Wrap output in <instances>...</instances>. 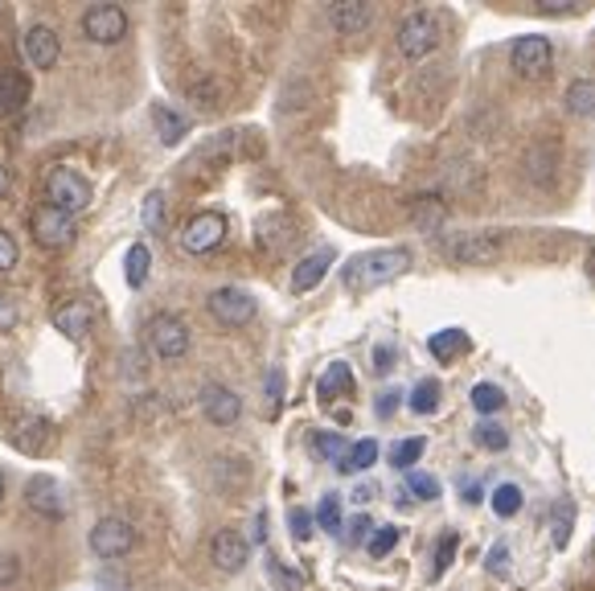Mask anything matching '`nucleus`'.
Wrapping results in <instances>:
<instances>
[{
    "label": "nucleus",
    "mask_w": 595,
    "mask_h": 591,
    "mask_svg": "<svg viewBox=\"0 0 595 591\" xmlns=\"http://www.w3.org/2000/svg\"><path fill=\"white\" fill-rule=\"evenodd\" d=\"M407 271H411L407 247H382V250H366L358 259H349L341 280L349 292H374V288L398 280V276H407Z\"/></svg>",
    "instance_id": "f257e3e1"
},
{
    "label": "nucleus",
    "mask_w": 595,
    "mask_h": 591,
    "mask_svg": "<svg viewBox=\"0 0 595 591\" xmlns=\"http://www.w3.org/2000/svg\"><path fill=\"white\" fill-rule=\"evenodd\" d=\"M394 46H398V54H403V58H411V63L427 58V54L439 46V16L427 13V9H419V13H407L403 21H398Z\"/></svg>",
    "instance_id": "f03ea898"
},
{
    "label": "nucleus",
    "mask_w": 595,
    "mask_h": 591,
    "mask_svg": "<svg viewBox=\"0 0 595 591\" xmlns=\"http://www.w3.org/2000/svg\"><path fill=\"white\" fill-rule=\"evenodd\" d=\"M91 181L82 177L79 169H66V165H58V169L46 177V202L54 205V210H63V214H82L87 205H91Z\"/></svg>",
    "instance_id": "7ed1b4c3"
},
{
    "label": "nucleus",
    "mask_w": 595,
    "mask_h": 591,
    "mask_svg": "<svg viewBox=\"0 0 595 591\" xmlns=\"http://www.w3.org/2000/svg\"><path fill=\"white\" fill-rule=\"evenodd\" d=\"M148 345H153V354L165 361H181L189 354V325L177 316V312H157V316H148Z\"/></svg>",
    "instance_id": "20e7f679"
},
{
    "label": "nucleus",
    "mask_w": 595,
    "mask_h": 591,
    "mask_svg": "<svg viewBox=\"0 0 595 591\" xmlns=\"http://www.w3.org/2000/svg\"><path fill=\"white\" fill-rule=\"evenodd\" d=\"M448 255L464 267L497 264L505 255V234L502 231H476V234H456L448 243Z\"/></svg>",
    "instance_id": "39448f33"
},
{
    "label": "nucleus",
    "mask_w": 595,
    "mask_h": 591,
    "mask_svg": "<svg viewBox=\"0 0 595 591\" xmlns=\"http://www.w3.org/2000/svg\"><path fill=\"white\" fill-rule=\"evenodd\" d=\"M177 243H181V250H189V255H210V250H218L222 243H226V219L214 214V210H202V214H193V219L181 226Z\"/></svg>",
    "instance_id": "423d86ee"
},
{
    "label": "nucleus",
    "mask_w": 595,
    "mask_h": 591,
    "mask_svg": "<svg viewBox=\"0 0 595 591\" xmlns=\"http://www.w3.org/2000/svg\"><path fill=\"white\" fill-rule=\"evenodd\" d=\"M30 231H33V238L49 250H66L75 243V234H79L75 231V219L63 214V210H54V205H37V210H33Z\"/></svg>",
    "instance_id": "0eeeda50"
},
{
    "label": "nucleus",
    "mask_w": 595,
    "mask_h": 591,
    "mask_svg": "<svg viewBox=\"0 0 595 591\" xmlns=\"http://www.w3.org/2000/svg\"><path fill=\"white\" fill-rule=\"evenodd\" d=\"M205 309H210V316H214L218 325L243 328L255 321V296L243 292V288H218V292H210Z\"/></svg>",
    "instance_id": "6e6552de"
},
{
    "label": "nucleus",
    "mask_w": 595,
    "mask_h": 591,
    "mask_svg": "<svg viewBox=\"0 0 595 591\" xmlns=\"http://www.w3.org/2000/svg\"><path fill=\"white\" fill-rule=\"evenodd\" d=\"M82 33H87V42H94V46H115V42L127 37V13L120 4H94L82 16Z\"/></svg>",
    "instance_id": "1a4fd4ad"
},
{
    "label": "nucleus",
    "mask_w": 595,
    "mask_h": 591,
    "mask_svg": "<svg viewBox=\"0 0 595 591\" xmlns=\"http://www.w3.org/2000/svg\"><path fill=\"white\" fill-rule=\"evenodd\" d=\"M132 546H136V529L124 517H103L91 529V550L99 559H124Z\"/></svg>",
    "instance_id": "9d476101"
},
{
    "label": "nucleus",
    "mask_w": 595,
    "mask_h": 591,
    "mask_svg": "<svg viewBox=\"0 0 595 591\" xmlns=\"http://www.w3.org/2000/svg\"><path fill=\"white\" fill-rule=\"evenodd\" d=\"M509 63H514L517 75L538 78V75H547L550 70L554 49H550L547 37H538V33H521V37L514 42V49H509Z\"/></svg>",
    "instance_id": "9b49d317"
},
{
    "label": "nucleus",
    "mask_w": 595,
    "mask_h": 591,
    "mask_svg": "<svg viewBox=\"0 0 595 591\" xmlns=\"http://www.w3.org/2000/svg\"><path fill=\"white\" fill-rule=\"evenodd\" d=\"M202 411L214 427H231V423H238V415H243V399H238L231 387H222V382H205Z\"/></svg>",
    "instance_id": "f8f14e48"
},
{
    "label": "nucleus",
    "mask_w": 595,
    "mask_h": 591,
    "mask_svg": "<svg viewBox=\"0 0 595 591\" xmlns=\"http://www.w3.org/2000/svg\"><path fill=\"white\" fill-rule=\"evenodd\" d=\"M247 559H251V546H247L243 534H235V529H218V534H214V543H210V562H214L218 571L235 576V571L247 567Z\"/></svg>",
    "instance_id": "ddd939ff"
},
{
    "label": "nucleus",
    "mask_w": 595,
    "mask_h": 591,
    "mask_svg": "<svg viewBox=\"0 0 595 591\" xmlns=\"http://www.w3.org/2000/svg\"><path fill=\"white\" fill-rule=\"evenodd\" d=\"M25 505L42 517H66L63 484L54 481V477H33V481L25 484Z\"/></svg>",
    "instance_id": "4468645a"
},
{
    "label": "nucleus",
    "mask_w": 595,
    "mask_h": 591,
    "mask_svg": "<svg viewBox=\"0 0 595 591\" xmlns=\"http://www.w3.org/2000/svg\"><path fill=\"white\" fill-rule=\"evenodd\" d=\"M58 54H63V42H58V33L49 30V25H33V30L25 33V58H30L33 70L58 66Z\"/></svg>",
    "instance_id": "2eb2a0df"
},
{
    "label": "nucleus",
    "mask_w": 595,
    "mask_h": 591,
    "mask_svg": "<svg viewBox=\"0 0 595 591\" xmlns=\"http://www.w3.org/2000/svg\"><path fill=\"white\" fill-rule=\"evenodd\" d=\"M329 16H333V25H337V33L358 37V33H366L374 25V4H366V0H341V4L329 9Z\"/></svg>",
    "instance_id": "dca6fc26"
},
{
    "label": "nucleus",
    "mask_w": 595,
    "mask_h": 591,
    "mask_svg": "<svg viewBox=\"0 0 595 591\" xmlns=\"http://www.w3.org/2000/svg\"><path fill=\"white\" fill-rule=\"evenodd\" d=\"M333 247H321V250H313V255H304L296 267H292V288L296 292H313L316 283L329 276V267H333Z\"/></svg>",
    "instance_id": "f3484780"
},
{
    "label": "nucleus",
    "mask_w": 595,
    "mask_h": 591,
    "mask_svg": "<svg viewBox=\"0 0 595 591\" xmlns=\"http://www.w3.org/2000/svg\"><path fill=\"white\" fill-rule=\"evenodd\" d=\"M49 439H54V423L42 420V415H30V420H21L16 423V436L13 444L21 451H30V456H37V451L46 448Z\"/></svg>",
    "instance_id": "a211bd4d"
},
{
    "label": "nucleus",
    "mask_w": 595,
    "mask_h": 591,
    "mask_svg": "<svg viewBox=\"0 0 595 591\" xmlns=\"http://www.w3.org/2000/svg\"><path fill=\"white\" fill-rule=\"evenodd\" d=\"M25 99H30V82H25V75L0 70V120L16 115V111L25 108Z\"/></svg>",
    "instance_id": "6ab92c4d"
},
{
    "label": "nucleus",
    "mask_w": 595,
    "mask_h": 591,
    "mask_svg": "<svg viewBox=\"0 0 595 591\" xmlns=\"http://www.w3.org/2000/svg\"><path fill=\"white\" fill-rule=\"evenodd\" d=\"M554 169H559L554 144H534L530 153H526V177H530L534 186H550V181H554Z\"/></svg>",
    "instance_id": "aec40b11"
},
{
    "label": "nucleus",
    "mask_w": 595,
    "mask_h": 591,
    "mask_svg": "<svg viewBox=\"0 0 595 591\" xmlns=\"http://www.w3.org/2000/svg\"><path fill=\"white\" fill-rule=\"evenodd\" d=\"M54 325H58V333L79 342L82 333L91 328V304H87V300H70L63 309H54Z\"/></svg>",
    "instance_id": "412c9836"
},
{
    "label": "nucleus",
    "mask_w": 595,
    "mask_h": 591,
    "mask_svg": "<svg viewBox=\"0 0 595 591\" xmlns=\"http://www.w3.org/2000/svg\"><path fill=\"white\" fill-rule=\"evenodd\" d=\"M427 349H431V358L439 361H456L460 354H469V333H464V328H439V333H431Z\"/></svg>",
    "instance_id": "4be33fe9"
},
{
    "label": "nucleus",
    "mask_w": 595,
    "mask_h": 591,
    "mask_svg": "<svg viewBox=\"0 0 595 591\" xmlns=\"http://www.w3.org/2000/svg\"><path fill=\"white\" fill-rule=\"evenodd\" d=\"M353 390V370L345 366V361H333L329 370L321 373V382H316V399L321 403H333L337 394H349Z\"/></svg>",
    "instance_id": "5701e85b"
},
{
    "label": "nucleus",
    "mask_w": 595,
    "mask_h": 591,
    "mask_svg": "<svg viewBox=\"0 0 595 591\" xmlns=\"http://www.w3.org/2000/svg\"><path fill=\"white\" fill-rule=\"evenodd\" d=\"M153 124H157L160 144H169V148L186 141V132H189V120L186 115H177L169 103H157V108H153Z\"/></svg>",
    "instance_id": "b1692460"
},
{
    "label": "nucleus",
    "mask_w": 595,
    "mask_h": 591,
    "mask_svg": "<svg viewBox=\"0 0 595 591\" xmlns=\"http://www.w3.org/2000/svg\"><path fill=\"white\" fill-rule=\"evenodd\" d=\"M566 111L580 115V120H592L595 115V78H575L566 87Z\"/></svg>",
    "instance_id": "393cba45"
},
{
    "label": "nucleus",
    "mask_w": 595,
    "mask_h": 591,
    "mask_svg": "<svg viewBox=\"0 0 595 591\" xmlns=\"http://www.w3.org/2000/svg\"><path fill=\"white\" fill-rule=\"evenodd\" d=\"M571 526H575V505L571 501H554V510H550V538H554V546L563 550L566 543H571Z\"/></svg>",
    "instance_id": "a878e982"
},
{
    "label": "nucleus",
    "mask_w": 595,
    "mask_h": 591,
    "mask_svg": "<svg viewBox=\"0 0 595 591\" xmlns=\"http://www.w3.org/2000/svg\"><path fill=\"white\" fill-rule=\"evenodd\" d=\"M469 399H472V411H481V415H497V411L505 406V390L493 387V382H476Z\"/></svg>",
    "instance_id": "bb28decb"
},
{
    "label": "nucleus",
    "mask_w": 595,
    "mask_h": 591,
    "mask_svg": "<svg viewBox=\"0 0 595 591\" xmlns=\"http://www.w3.org/2000/svg\"><path fill=\"white\" fill-rule=\"evenodd\" d=\"M148 267H153V255H148V247L144 243H136V247L127 250V259H124V276L132 288H141L144 280H148Z\"/></svg>",
    "instance_id": "cd10ccee"
},
{
    "label": "nucleus",
    "mask_w": 595,
    "mask_h": 591,
    "mask_svg": "<svg viewBox=\"0 0 595 591\" xmlns=\"http://www.w3.org/2000/svg\"><path fill=\"white\" fill-rule=\"evenodd\" d=\"M521 505H526V498H521L517 484H497V489H493V514L497 517H517Z\"/></svg>",
    "instance_id": "c85d7f7f"
},
{
    "label": "nucleus",
    "mask_w": 595,
    "mask_h": 591,
    "mask_svg": "<svg viewBox=\"0 0 595 591\" xmlns=\"http://www.w3.org/2000/svg\"><path fill=\"white\" fill-rule=\"evenodd\" d=\"M407 406L415 411V415H431V411L439 406V382H436V378H424L419 387L411 390Z\"/></svg>",
    "instance_id": "c756f323"
},
{
    "label": "nucleus",
    "mask_w": 595,
    "mask_h": 591,
    "mask_svg": "<svg viewBox=\"0 0 595 591\" xmlns=\"http://www.w3.org/2000/svg\"><path fill=\"white\" fill-rule=\"evenodd\" d=\"M141 222H144V231H148V234H160V231H165V193H160V189H153V193L144 198Z\"/></svg>",
    "instance_id": "7c9ffc66"
},
{
    "label": "nucleus",
    "mask_w": 595,
    "mask_h": 591,
    "mask_svg": "<svg viewBox=\"0 0 595 591\" xmlns=\"http://www.w3.org/2000/svg\"><path fill=\"white\" fill-rule=\"evenodd\" d=\"M374 460H378L374 439H358V444L349 448V460H345L341 472H366V468H374Z\"/></svg>",
    "instance_id": "2f4dec72"
},
{
    "label": "nucleus",
    "mask_w": 595,
    "mask_h": 591,
    "mask_svg": "<svg viewBox=\"0 0 595 591\" xmlns=\"http://www.w3.org/2000/svg\"><path fill=\"white\" fill-rule=\"evenodd\" d=\"M313 448L321 451V456H329L337 468H345V460H349V444H345L337 432H321V436L313 439Z\"/></svg>",
    "instance_id": "473e14b6"
},
{
    "label": "nucleus",
    "mask_w": 595,
    "mask_h": 591,
    "mask_svg": "<svg viewBox=\"0 0 595 591\" xmlns=\"http://www.w3.org/2000/svg\"><path fill=\"white\" fill-rule=\"evenodd\" d=\"M394 546H398V526H378L374 534H370V543H366V550L374 555V559H386Z\"/></svg>",
    "instance_id": "72a5a7b5"
},
{
    "label": "nucleus",
    "mask_w": 595,
    "mask_h": 591,
    "mask_svg": "<svg viewBox=\"0 0 595 591\" xmlns=\"http://www.w3.org/2000/svg\"><path fill=\"white\" fill-rule=\"evenodd\" d=\"M424 439H403V444H394V451H391V465L394 468H403L407 472L411 465H419V456H424Z\"/></svg>",
    "instance_id": "f704fd0d"
},
{
    "label": "nucleus",
    "mask_w": 595,
    "mask_h": 591,
    "mask_svg": "<svg viewBox=\"0 0 595 591\" xmlns=\"http://www.w3.org/2000/svg\"><path fill=\"white\" fill-rule=\"evenodd\" d=\"M476 444L485 451H505V444H509V436H505V427L502 423H493V420H485L481 427H476Z\"/></svg>",
    "instance_id": "c9c22d12"
},
{
    "label": "nucleus",
    "mask_w": 595,
    "mask_h": 591,
    "mask_svg": "<svg viewBox=\"0 0 595 591\" xmlns=\"http://www.w3.org/2000/svg\"><path fill=\"white\" fill-rule=\"evenodd\" d=\"M407 493L419 501H436L439 498V481H431L427 472H407Z\"/></svg>",
    "instance_id": "e433bc0d"
},
{
    "label": "nucleus",
    "mask_w": 595,
    "mask_h": 591,
    "mask_svg": "<svg viewBox=\"0 0 595 591\" xmlns=\"http://www.w3.org/2000/svg\"><path fill=\"white\" fill-rule=\"evenodd\" d=\"M316 522H321V526L325 529H341V501L333 498H321V510H316Z\"/></svg>",
    "instance_id": "4c0bfd02"
},
{
    "label": "nucleus",
    "mask_w": 595,
    "mask_h": 591,
    "mask_svg": "<svg viewBox=\"0 0 595 591\" xmlns=\"http://www.w3.org/2000/svg\"><path fill=\"white\" fill-rule=\"evenodd\" d=\"M485 567H489V576H505V571H509V546H505V543L493 546V550H489V559H485Z\"/></svg>",
    "instance_id": "58836bf2"
},
{
    "label": "nucleus",
    "mask_w": 595,
    "mask_h": 591,
    "mask_svg": "<svg viewBox=\"0 0 595 591\" xmlns=\"http://www.w3.org/2000/svg\"><path fill=\"white\" fill-rule=\"evenodd\" d=\"M452 555H456V534H444V543L436 546V579L452 567Z\"/></svg>",
    "instance_id": "ea45409f"
},
{
    "label": "nucleus",
    "mask_w": 595,
    "mask_h": 591,
    "mask_svg": "<svg viewBox=\"0 0 595 591\" xmlns=\"http://www.w3.org/2000/svg\"><path fill=\"white\" fill-rule=\"evenodd\" d=\"M288 522H292V534H296L300 543H304V538L313 534V522H316V517L308 514V510H292V517H288Z\"/></svg>",
    "instance_id": "a19ab883"
},
{
    "label": "nucleus",
    "mask_w": 595,
    "mask_h": 591,
    "mask_svg": "<svg viewBox=\"0 0 595 591\" xmlns=\"http://www.w3.org/2000/svg\"><path fill=\"white\" fill-rule=\"evenodd\" d=\"M16 576H21V562H16L9 550H0V588L16 583Z\"/></svg>",
    "instance_id": "79ce46f5"
},
{
    "label": "nucleus",
    "mask_w": 595,
    "mask_h": 591,
    "mask_svg": "<svg viewBox=\"0 0 595 591\" xmlns=\"http://www.w3.org/2000/svg\"><path fill=\"white\" fill-rule=\"evenodd\" d=\"M16 321H21V309H16L9 296H0V333L16 328Z\"/></svg>",
    "instance_id": "37998d69"
},
{
    "label": "nucleus",
    "mask_w": 595,
    "mask_h": 591,
    "mask_svg": "<svg viewBox=\"0 0 595 591\" xmlns=\"http://www.w3.org/2000/svg\"><path fill=\"white\" fill-rule=\"evenodd\" d=\"M267 571H271V579H276V583H280L283 591H300V588H304V579H300V576H292V571H283L280 562H271V567H267Z\"/></svg>",
    "instance_id": "c03bdc74"
},
{
    "label": "nucleus",
    "mask_w": 595,
    "mask_h": 591,
    "mask_svg": "<svg viewBox=\"0 0 595 591\" xmlns=\"http://www.w3.org/2000/svg\"><path fill=\"white\" fill-rule=\"evenodd\" d=\"M16 267V243L0 231V271H13Z\"/></svg>",
    "instance_id": "a18cd8bd"
},
{
    "label": "nucleus",
    "mask_w": 595,
    "mask_h": 591,
    "mask_svg": "<svg viewBox=\"0 0 595 591\" xmlns=\"http://www.w3.org/2000/svg\"><path fill=\"white\" fill-rule=\"evenodd\" d=\"M370 529H374V526H370V517H353V526H349V543L366 546V543H370Z\"/></svg>",
    "instance_id": "49530a36"
},
{
    "label": "nucleus",
    "mask_w": 595,
    "mask_h": 591,
    "mask_svg": "<svg viewBox=\"0 0 595 591\" xmlns=\"http://www.w3.org/2000/svg\"><path fill=\"white\" fill-rule=\"evenodd\" d=\"M398 399H403L398 390H386V394H378V415H382V420H386V415H394V406H398Z\"/></svg>",
    "instance_id": "de8ad7c7"
},
{
    "label": "nucleus",
    "mask_w": 595,
    "mask_h": 591,
    "mask_svg": "<svg viewBox=\"0 0 595 591\" xmlns=\"http://www.w3.org/2000/svg\"><path fill=\"white\" fill-rule=\"evenodd\" d=\"M374 361H378L374 370H378V373H386V370H391V361H394V349H386V345H378V349H374Z\"/></svg>",
    "instance_id": "09e8293b"
},
{
    "label": "nucleus",
    "mask_w": 595,
    "mask_h": 591,
    "mask_svg": "<svg viewBox=\"0 0 595 591\" xmlns=\"http://www.w3.org/2000/svg\"><path fill=\"white\" fill-rule=\"evenodd\" d=\"M542 9H547V13H571L575 4H571V0H542Z\"/></svg>",
    "instance_id": "8fccbe9b"
},
{
    "label": "nucleus",
    "mask_w": 595,
    "mask_h": 591,
    "mask_svg": "<svg viewBox=\"0 0 595 591\" xmlns=\"http://www.w3.org/2000/svg\"><path fill=\"white\" fill-rule=\"evenodd\" d=\"M464 501H469V505H476V501H481V489H476V484H472V489H464Z\"/></svg>",
    "instance_id": "3c124183"
},
{
    "label": "nucleus",
    "mask_w": 595,
    "mask_h": 591,
    "mask_svg": "<svg viewBox=\"0 0 595 591\" xmlns=\"http://www.w3.org/2000/svg\"><path fill=\"white\" fill-rule=\"evenodd\" d=\"M9 193V172H4V165H0V198Z\"/></svg>",
    "instance_id": "603ef678"
},
{
    "label": "nucleus",
    "mask_w": 595,
    "mask_h": 591,
    "mask_svg": "<svg viewBox=\"0 0 595 591\" xmlns=\"http://www.w3.org/2000/svg\"><path fill=\"white\" fill-rule=\"evenodd\" d=\"M0 501H4V472H0Z\"/></svg>",
    "instance_id": "864d4df0"
},
{
    "label": "nucleus",
    "mask_w": 595,
    "mask_h": 591,
    "mask_svg": "<svg viewBox=\"0 0 595 591\" xmlns=\"http://www.w3.org/2000/svg\"><path fill=\"white\" fill-rule=\"evenodd\" d=\"M592 276H595V255H592Z\"/></svg>",
    "instance_id": "5fc2aeb1"
}]
</instances>
